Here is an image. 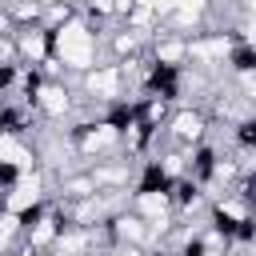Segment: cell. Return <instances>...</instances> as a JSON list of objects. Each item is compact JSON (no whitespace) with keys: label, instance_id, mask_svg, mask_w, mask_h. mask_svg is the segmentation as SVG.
Instances as JSON below:
<instances>
[{"label":"cell","instance_id":"cell-1","mask_svg":"<svg viewBox=\"0 0 256 256\" xmlns=\"http://www.w3.org/2000/svg\"><path fill=\"white\" fill-rule=\"evenodd\" d=\"M16 48H20V64L36 68V64H44L52 56V32H44V28H20L16 32Z\"/></svg>","mask_w":256,"mask_h":256}]
</instances>
